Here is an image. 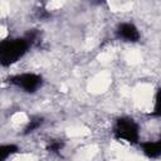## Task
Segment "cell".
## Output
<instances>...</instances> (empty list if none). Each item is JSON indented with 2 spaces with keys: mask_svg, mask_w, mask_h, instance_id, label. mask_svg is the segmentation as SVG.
Instances as JSON below:
<instances>
[{
  "mask_svg": "<svg viewBox=\"0 0 161 161\" xmlns=\"http://www.w3.org/2000/svg\"><path fill=\"white\" fill-rule=\"evenodd\" d=\"M25 36H9L0 40V65L9 68L25 57L30 49Z\"/></svg>",
  "mask_w": 161,
  "mask_h": 161,
  "instance_id": "obj_1",
  "label": "cell"
},
{
  "mask_svg": "<svg viewBox=\"0 0 161 161\" xmlns=\"http://www.w3.org/2000/svg\"><path fill=\"white\" fill-rule=\"evenodd\" d=\"M112 136L121 143L135 146L141 142V128L135 118L130 116H119L112 126Z\"/></svg>",
  "mask_w": 161,
  "mask_h": 161,
  "instance_id": "obj_2",
  "label": "cell"
},
{
  "mask_svg": "<svg viewBox=\"0 0 161 161\" xmlns=\"http://www.w3.org/2000/svg\"><path fill=\"white\" fill-rule=\"evenodd\" d=\"M8 83L24 93L33 94L43 87L44 79L42 74L35 72H20L10 75L8 78Z\"/></svg>",
  "mask_w": 161,
  "mask_h": 161,
  "instance_id": "obj_3",
  "label": "cell"
},
{
  "mask_svg": "<svg viewBox=\"0 0 161 161\" xmlns=\"http://www.w3.org/2000/svg\"><path fill=\"white\" fill-rule=\"evenodd\" d=\"M116 38L125 43H137L141 38L140 29L132 21H122L114 29Z\"/></svg>",
  "mask_w": 161,
  "mask_h": 161,
  "instance_id": "obj_4",
  "label": "cell"
},
{
  "mask_svg": "<svg viewBox=\"0 0 161 161\" xmlns=\"http://www.w3.org/2000/svg\"><path fill=\"white\" fill-rule=\"evenodd\" d=\"M142 153L150 160H157L161 155V141L160 140H147L138 143Z\"/></svg>",
  "mask_w": 161,
  "mask_h": 161,
  "instance_id": "obj_5",
  "label": "cell"
},
{
  "mask_svg": "<svg viewBox=\"0 0 161 161\" xmlns=\"http://www.w3.org/2000/svg\"><path fill=\"white\" fill-rule=\"evenodd\" d=\"M20 151L15 143H0V161H8Z\"/></svg>",
  "mask_w": 161,
  "mask_h": 161,
  "instance_id": "obj_6",
  "label": "cell"
},
{
  "mask_svg": "<svg viewBox=\"0 0 161 161\" xmlns=\"http://www.w3.org/2000/svg\"><path fill=\"white\" fill-rule=\"evenodd\" d=\"M43 123H44L43 117L36 116V117L30 118V119L28 121L26 126L24 127V133H25V135H28V133H33V132H35L36 130H39V128L43 126Z\"/></svg>",
  "mask_w": 161,
  "mask_h": 161,
  "instance_id": "obj_7",
  "label": "cell"
},
{
  "mask_svg": "<svg viewBox=\"0 0 161 161\" xmlns=\"http://www.w3.org/2000/svg\"><path fill=\"white\" fill-rule=\"evenodd\" d=\"M63 148H64V141H62V140H52L47 145V150L50 153H54V155L60 153V151Z\"/></svg>",
  "mask_w": 161,
  "mask_h": 161,
  "instance_id": "obj_8",
  "label": "cell"
}]
</instances>
